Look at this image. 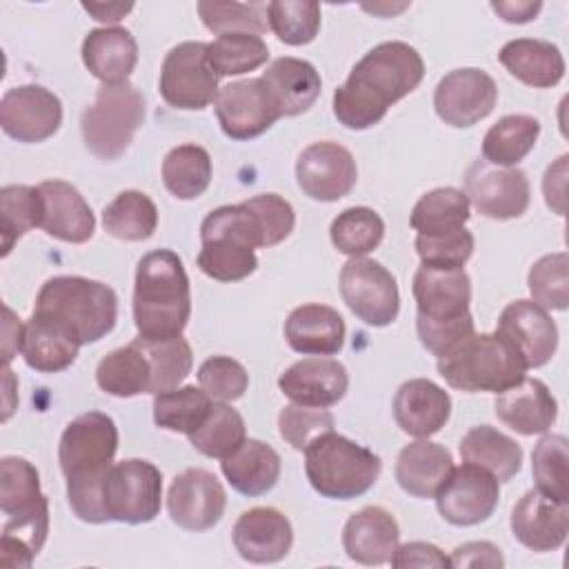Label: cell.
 Segmentation results:
<instances>
[{
    "label": "cell",
    "instance_id": "obj_1",
    "mask_svg": "<svg viewBox=\"0 0 569 569\" xmlns=\"http://www.w3.org/2000/svg\"><path fill=\"white\" fill-rule=\"evenodd\" d=\"M425 76L420 53L400 40L380 42L351 69L333 93V113L347 129L362 131L378 124L387 109L409 96Z\"/></svg>",
    "mask_w": 569,
    "mask_h": 569
},
{
    "label": "cell",
    "instance_id": "obj_2",
    "mask_svg": "<svg viewBox=\"0 0 569 569\" xmlns=\"http://www.w3.org/2000/svg\"><path fill=\"white\" fill-rule=\"evenodd\" d=\"M116 451L118 427L102 411L80 413L62 431L58 460L67 478V498L73 513L84 522H109L102 507V485Z\"/></svg>",
    "mask_w": 569,
    "mask_h": 569
},
{
    "label": "cell",
    "instance_id": "obj_3",
    "mask_svg": "<svg viewBox=\"0 0 569 569\" xmlns=\"http://www.w3.org/2000/svg\"><path fill=\"white\" fill-rule=\"evenodd\" d=\"M0 509L4 516L0 565L31 567L49 533V502L40 491L38 469L18 456L0 460Z\"/></svg>",
    "mask_w": 569,
    "mask_h": 569
},
{
    "label": "cell",
    "instance_id": "obj_4",
    "mask_svg": "<svg viewBox=\"0 0 569 569\" xmlns=\"http://www.w3.org/2000/svg\"><path fill=\"white\" fill-rule=\"evenodd\" d=\"M411 291L418 307V338L436 358L447 356L476 331L469 311L471 280L465 269L422 264L413 276Z\"/></svg>",
    "mask_w": 569,
    "mask_h": 569
},
{
    "label": "cell",
    "instance_id": "obj_5",
    "mask_svg": "<svg viewBox=\"0 0 569 569\" xmlns=\"http://www.w3.org/2000/svg\"><path fill=\"white\" fill-rule=\"evenodd\" d=\"M191 289L182 260L171 249L140 258L133 287V320L142 338H173L187 327Z\"/></svg>",
    "mask_w": 569,
    "mask_h": 569
},
{
    "label": "cell",
    "instance_id": "obj_6",
    "mask_svg": "<svg viewBox=\"0 0 569 569\" xmlns=\"http://www.w3.org/2000/svg\"><path fill=\"white\" fill-rule=\"evenodd\" d=\"M33 316L51 322L82 347L98 342L116 327L118 296L98 280L56 276L40 287Z\"/></svg>",
    "mask_w": 569,
    "mask_h": 569
},
{
    "label": "cell",
    "instance_id": "obj_7",
    "mask_svg": "<svg viewBox=\"0 0 569 569\" xmlns=\"http://www.w3.org/2000/svg\"><path fill=\"white\" fill-rule=\"evenodd\" d=\"M380 469L382 462L371 449L333 429L313 438L305 449L307 480L320 496L331 500H351L367 493L376 485Z\"/></svg>",
    "mask_w": 569,
    "mask_h": 569
},
{
    "label": "cell",
    "instance_id": "obj_8",
    "mask_svg": "<svg viewBox=\"0 0 569 569\" xmlns=\"http://www.w3.org/2000/svg\"><path fill=\"white\" fill-rule=\"evenodd\" d=\"M200 240L198 267L204 276L218 282H238L256 271L253 249L260 247V236L244 202L209 211L200 224Z\"/></svg>",
    "mask_w": 569,
    "mask_h": 569
},
{
    "label": "cell",
    "instance_id": "obj_9",
    "mask_svg": "<svg viewBox=\"0 0 569 569\" xmlns=\"http://www.w3.org/2000/svg\"><path fill=\"white\" fill-rule=\"evenodd\" d=\"M525 362L498 333H471L447 356L438 358V373L458 391L500 393L525 378Z\"/></svg>",
    "mask_w": 569,
    "mask_h": 569
},
{
    "label": "cell",
    "instance_id": "obj_10",
    "mask_svg": "<svg viewBox=\"0 0 569 569\" xmlns=\"http://www.w3.org/2000/svg\"><path fill=\"white\" fill-rule=\"evenodd\" d=\"M144 122V96L136 84H102L82 111L80 129L87 149L100 160H118Z\"/></svg>",
    "mask_w": 569,
    "mask_h": 569
},
{
    "label": "cell",
    "instance_id": "obj_11",
    "mask_svg": "<svg viewBox=\"0 0 569 569\" xmlns=\"http://www.w3.org/2000/svg\"><path fill=\"white\" fill-rule=\"evenodd\" d=\"M162 473L140 458L113 462L102 485V507L107 520L144 525L160 513Z\"/></svg>",
    "mask_w": 569,
    "mask_h": 569
},
{
    "label": "cell",
    "instance_id": "obj_12",
    "mask_svg": "<svg viewBox=\"0 0 569 569\" xmlns=\"http://www.w3.org/2000/svg\"><path fill=\"white\" fill-rule=\"evenodd\" d=\"M340 296L369 327H387L398 318L400 293L387 267L371 258H351L340 271Z\"/></svg>",
    "mask_w": 569,
    "mask_h": 569
},
{
    "label": "cell",
    "instance_id": "obj_13",
    "mask_svg": "<svg viewBox=\"0 0 569 569\" xmlns=\"http://www.w3.org/2000/svg\"><path fill=\"white\" fill-rule=\"evenodd\" d=\"M218 76L207 58V42H180L162 62L160 96L176 109H204L218 96Z\"/></svg>",
    "mask_w": 569,
    "mask_h": 569
},
{
    "label": "cell",
    "instance_id": "obj_14",
    "mask_svg": "<svg viewBox=\"0 0 569 569\" xmlns=\"http://www.w3.org/2000/svg\"><path fill=\"white\" fill-rule=\"evenodd\" d=\"M465 196L478 213L491 220L520 218L529 207V180L518 167H493L473 160L465 173Z\"/></svg>",
    "mask_w": 569,
    "mask_h": 569
},
{
    "label": "cell",
    "instance_id": "obj_15",
    "mask_svg": "<svg viewBox=\"0 0 569 569\" xmlns=\"http://www.w3.org/2000/svg\"><path fill=\"white\" fill-rule=\"evenodd\" d=\"M498 100L493 78L476 67L449 71L433 91V107L445 124L465 129L487 118Z\"/></svg>",
    "mask_w": 569,
    "mask_h": 569
},
{
    "label": "cell",
    "instance_id": "obj_16",
    "mask_svg": "<svg viewBox=\"0 0 569 569\" xmlns=\"http://www.w3.org/2000/svg\"><path fill=\"white\" fill-rule=\"evenodd\" d=\"M498 498V480L482 467L465 462L453 467L447 482L436 493V507L447 522L471 527L485 522L496 511Z\"/></svg>",
    "mask_w": 569,
    "mask_h": 569
},
{
    "label": "cell",
    "instance_id": "obj_17",
    "mask_svg": "<svg viewBox=\"0 0 569 569\" xmlns=\"http://www.w3.org/2000/svg\"><path fill=\"white\" fill-rule=\"evenodd\" d=\"M216 116L231 140H251L262 136L282 118L273 98L260 78H247L224 84L216 100Z\"/></svg>",
    "mask_w": 569,
    "mask_h": 569
},
{
    "label": "cell",
    "instance_id": "obj_18",
    "mask_svg": "<svg viewBox=\"0 0 569 569\" xmlns=\"http://www.w3.org/2000/svg\"><path fill=\"white\" fill-rule=\"evenodd\" d=\"M296 180L302 193L311 200L336 202L345 198L358 180L356 160L347 147L320 140L302 149L298 156Z\"/></svg>",
    "mask_w": 569,
    "mask_h": 569
},
{
    "label": "cell",
    "instance_id": "obj_19",
    "mask_svg": "<svg viewBox=\"0 0 569 569\" xmlns=\"http://www.w3.org/2000/svg\"><path fill=\"white\" fill-rule=\"evenodd\" d=\"M2 131L18 142H42L62 124V102L40 84L9 89L0 100Z\"/></svg>",
    "mask_w": 569,
    "mask_h": 569
},
{
    "label": "cell",
    "instance_id": "obj_20",
    "mask_svg": "<svg viewBox=\"0 0 569 569\" xmlns=\"http://www.w3.org/2000/svg\"><path fill=\"white\" fill-rule=\"evenodd\" d=\"M227 507V493L220 480L207 469H184L167 493L171 520L187 531H207L220 522Z\"/></svg>",
    "mask_w": 569,
    "mask_h": 569
},
{
    "label": "cell",
    "instance_id": "obj_21",
    "mask_svg": "<svg viewBox=\"0 0 569 569\" xmlns=\"http://www.w3.org/2000/svg\"><path fill=\"white\" fill-rule=\"evenodd\" d=\"M496 333L513 347L527 369L547 365L558 347L556 322L533 300L509 302L498 318Z\"/></svg>",
    "mask_w": 569,
    "mask_h": 569
},
{
    "label": "cell",
    "instance_id": "obj_22",
    "mask_svg": "<svg viewBox=\"0 0 569 569\" xmlns=\"http://www.w3.org/2000/svg\"><path fill=\"white\" fill-rule=\"evenodd\" d=\"M280 391L296 405L331 407L340 402L349 387V373L333 358L311 356L293 362L280 378Z\"/></svg>",
    "mask_w": 569,
    "mask_h": 569
},
{
    "label": "cell",
    "instance_id": "obj_23",
    "mask_svg": "<svg viewBox=\"0 0 569 569\" xmlns=\"http://www.w3.org/2000/svg\"><path fill=\"white\" fill-rule=\"evenodd\" d=\"M511 531L531 551H556L567 540L569 507L531 489L511 511Z\"/></svg>",
    "mask_w": 569,
    "mask_h": 569
},
{
    "label": "cell",
    "instance_id": "obj_24",
    "mask_svg": "<svg viewBox=\"0 0 569 569\" xmlns=\"http://www.w3.org/2000/svg\"><path fill=\"white\" fill-rule=\"evenodd\" d=\"M236 551L256 565L282 560L293 542V529L284 513L271 507H253L233 525Z\"/></svg>",
    "mask_w": 569,
    "mask_h": 569
},
{
    "label": "cell",
    "instance_id": "obj_25",
    "mask_svg": "<svg viewBox=\"0 0 569 569\" xmlns=\"http://www.w3.org/2000/svg\"><path fill=\"white\" fill-rule=\"evenodd\" d=\"M42 200L40 227L47 236L62 242L82 244L96 231V218L82 193L64 180H44L38 184Z\"/></svg>",
    "mask_w": 569,
    "mask_h": 569
},
{
    "label": "cell",
    "instance_id": "obj_26",
    "mask_svg": "<svg viewBox=\"0 0 569 569\" xmlns=\"http://www.w3.org/2000/svg\"><path fill=\"white\" fill-rule=\"evenodd\" d=\"M451 413L449 393L427 378H413L400 385L393 396V418L398 427L413 438L438 433Z\"/></svg>",
    "mask_w": 569,
    "mask_h": 569
},
{
    "label": "cell",
    "instance_id": "obj_27",
    "mask_svg": "<svg viewBox=\"0 0 569 569\" xmlns=\"http://www.w3.org/2000/svg\"><path fill=\"white\" fill-rule=\"evenodd\" d=\"M493 411L500 422L522 436L547 433L558 416L556 398L538 378H522L518 385L498 393Z\"/></svg>",
    "mask_w": 569,
    "mask_h": 569
},
{
    "label": "cell",
    "instance_id": "obj_28",
    "mask_svg": "<svg viewBox=\"0 0 569 569\" xmlns=\"http://www.w3.org/2000/svg\"><path fill=\"white\" fill-rule=\"evenodd\" d=\"M400 529L396 518L382 507H365L349 516L342 529L347 556L360 565H385L398 547Z\"/></svg>",
    "mask_w": 569,
    "mask_h": 569
},
{
    "label": "cell",
    "instance_id": "obj_29",
    "mask_svg": "<svg viewBox=\"0 0 569 569\" xmlns=\"http://www.w3.org/2000/svg\"><path fill=\"white\" fill-rule=\"evenodd\" d=\"M284 338L302 356H333L345 345V320L329 305L307 302L289 313Z\"/></svg>",
    "mask_w": 569,
    "mask_h": 569
},
{
    "label": "cell",
    "instance_id": "obj_30",
    "mask_svg": "<svg viewBox=\"0 0 569 569\" xmlns=\"http://www.w3.org/2000/svg\"><path fill=\"white\" fill-rule=\"evenodd\" d=\"M82 62L102 84L127 82L138 62V42L124 27L93 29L82 40Z\"/></svg>",
    "mask_w": 569,
    "mask_h": 569
},
{
    "label": "cell",
    "instance_id": "obj_31",
    "mask_svg": "<svg viewBox=\"0 0 569 569\" xmlns=\"http://www.w3.org/2000/svg\"><path fill=\"white\" fill-rule=\"evenodd\" d=\"M260 80L273 98L280 116H298L313 107L320 96V73L316 67L300 58H276Z\"/></svg>",
    "mask_w": 569,
    "mask_h": 569
},
{
    "label": "cell",
    "instance_id": "obj_32",
    "mask_svg": "<svg viewBox=\"0 0 569 569\" xmlns=\"http://www.w3.org/2000/svg\"><path fill=\"white\" fill-rule=\"evenodd\" d=\"M451 471V453L425 438L402 447L396 460V480L413 498H436Z\"/></svg>",
    "mask_w": 569,
    "mask_h": 569
},
{
    "label": "cell",
    "instance_id": "obj_33",
    "mask_svg": "<svg viewBox=\"0 0 569 569\" xmlns=\"http://www.w3.org/2000/svg\"><path fill=\"white\" fill-rule=\"evenodd\" d=\"M229 485L242 496H262L271 491L280 478L278 451L256 438H247L233 453L220 462Z\"/></svg>",
    "mask_w": 569,
    "mask_h": 569
},
{
    "label": "cell",
    "instance_id": "obj_34",
    "mask_svg": "<svg viewBox=\"0 0 569 569\" xmlns=\"http://www.w3.org/2000/svg\"><path fill=\"white\" fill-rule=\"evenodd\" d=\"M498 58L513 78L536 89L553 87L565 76V58L560 49L547 40H538V38L511 40L500 49Z\"/></svg>",
    "mask_w": 569,
    "mask_h": 569
},
{
    "label": "cell",
    "instance_id": "obj_35",
    "mask_svg": "<svg viewBox=\"0 0 569 569\" xmlns=\"http://www.w3.org/2000/svg\"><path fill=\"white\" fill-rule=\"evenodd\" d=\"M458 449H460L462 462L482 467L498 482L511 480L522 467L520 445L513 438L505 436L502 431H498L489 425L471 427L462 436Z\"/></svg>",
    "mask_w": 569,
    "mask_h": 569
},
{
    "label": "cell",
    "instance_id": "obj_36",
    "mask_svg": "<svg viewBox=\"0 0 569 569\" xmlns=\"http://www.w3.org/2000/svg\"><path fill=\"white\" fill-rule=\"evenodd\" d=\"M96 382L116 398L151 393V367L138 342L131 340L127 347L107 353L96 367Z\"/></svg>",
    "mask_w": 569,
    "mask_h": 569
},
{
    "label": "cell",
    "instance_id": "obj_37",
    "mask_svg": "<svg viewBox=\"0 0 569 569\" xmlns=\"http://www.w3.org/2000/svg\"><path fill=\"white\" fill-rule=\"evenodd\" d=\"M78 349L80 345L42 318L31 313V318L24 322L20 353L31 369L42 373L64 371L76 362Z\"/></svg>",
    "mask_w": 569,
    "mask_h": 569
},
{
    "label": "cell",
    "instance_id": "obj_38",
    "mask_svg": "<svg viewBox=\"0 0 569 569\" xmlns=\"http://www.w3.org/2000/svg\"><path fill=\"white\" fill-rule=\"evenodd\" d=\"M469 220V200L456 187L427 191L411 209V227L418 236H445L465 229Z\"/></svg>",
    "mask_w": 569,
    "mask_h": 569
},
{
    "label": "cell",
    "instance_id": "obj_39",
    "mask_svg": "<svg viewBox=\"0 0 569 569\" xmlns=\"http://www.w3.org/2000/svg\"><path fill=\"white\" fill-rule=\"evenodd\" d=\"M538 136L540 122L533 116H505L485 133L482 160L493 167H516L533 149Z\"/></svg>",
    "mask_w": 569,
    "mask_h": 569
},
{
    "label": "cell",
    "instance_id": "obj_40",
    "mask_svg": "<svg viewBox=\"0 0 569 569\" xmlns=\"http://www.w3.org/2000/svg\"><path fill=\"white\" fill-rule=\"evenodd\" d=\"M102 227L118 240L140 242L153 236L158 227V209L153 200L136 189L120 191L102 211Z\"/></svg>",
    "mask_w": 569,
    "mask_h": 569
},
{
    "label": "cell",
    "instance_id": "obj_41",
    "mask_svg": "<svg viewBox=\"0 0 569 569\" xmlns=\"http://www.w3.org/2000/svg\"><path fill=\"white\" fill-rule=\"evenodd\" d=\"M162 182L178 200L202 196L211 182V158L200 144H178L162 160Z\"/></svg>",
    "mask_w": 569,
    "mask_h": 569
},
{
    "label": "cell",
    "instance_id": "obj_42",
    "mask_svg": "<svg viewBox=\"0 0 569 569\" xmlns=\"http://www.w3.org/2000/svg\"><path fill=\"white\" fill-rule=\"evenodd\" d=\"M151 367V393L176 389L191 371L193 353L182 336L173 338H133Z\"/></svg>",
    "mask_w": 569,
    "mask_h": 569
},
{
    "label": "cell",
    "instance_id": "obj_43",
    "mask_svg": "<svg viewBox=\"0 0 569 569\" xmlns=\"http://www.w3.org/2000/svg\"><path fill=\"white\" fill-rule=\"evenodd\" d=\"M211 398L196 387H176L153 398V420L160 429L193 433L211 411Z\"/></svg>",
    "mask_w": 569,
    "mask_h": 569
},
{
    "label": "cell",
    "instance_id": "obj_44",
    "mask_svg": "<svg viewBox=\"0 0 569 569\" xmlns=\"http://www.w3.org/2000/svg\"><path fill=\"white\" fill-rule=\"evenodd\" d=\"M247 440L242 416L227 402L211 407L204 422L189 433V442L207 458H227Z\"/></svg>",
    "mask_w": 569,
    "mask_h": 569
},
{
    "label": "cell",
    "instance_id": "obj_45",
    "mask_svg": "<svg viewBox=\"0 0 569 569\" xmlns=\"http://www.w3.org/2000/svg\"><path fill=\"white\" fill-rule=\"evenodd\" d=\"M329 236L340 253L349 258H360L382 242L385 222L369 207H349L336 216Z\"/></svg>",
    "mask_w": 569,
    "mask_h": 569
},
{
    "label": "cell",
    "instance_id": "obj_46",
    "mask_svg": "<svg viewBox=\"0 0 569 569\" xmlns=\"http://www.w3.org/2000/svg\"><path fill=\"white\" fill-rule=\"evenodd\" d=\"M42 200L38 187L7 184L0 189V231H2V256H9L13 242L29 229L40 227Z\"/></svg>",
    "mask_w": 569,
    "mask_h": 569
},
{
    "label": "cell",
    "instance_id": "obj_47",
    "mask_svg": "<svg viewBox=\"0 0 569 569\" xmlns=\"http://www.w3.org/2000/svg\"><path fill=\"white\" fill-rule=\"evenodd\" d=\"M207 58L216 76H240L262 67L269 47L256 33H224L207 44Z\"/></svg>",
    "mask_w": 569,
    "mask_h": 569
},
{
    "label": "cell",
    "instance_id": "obj_48",
    "mask_svg": "<svg viewBox=\"0 0 569 569\" xmlns=\"http://www.w3.org/2000/svg\"><path fill=\"white\" fill-rule=\"evenodd\" d=\"M531 471L536 489L556 502H567L569 498V451L567 438L558 433H547L538 440L531 453Z\"/></svg>",
    "mask_w": 569,
    "mask_h": 569
},
{
    "label": "cell",
    "instance_id": "obj_49",
    "mask_svg": "<svg viewBox=\"0 0 569 569\" xmlns=\"http://www.w3.org/2000/svg\"><path fill=\"white\" fill-rule=\"evenodd\" d=\"M267 24L280 42L309 44L320 29V4L302 0H276L267 4Z\"/></svg>",
    "mask_w": 569,
    "mask_h": 569
},
{
    "label": "cell",
    "instance_id": "obj_50",
    "mask_svg": "<svg viewBox=\"0 0 569 569\" xmlns=\"http://www.w3.org/2000/svg\"><path fill=\"white\" fill-rule=\"evenodd\" d=\"M204 27L218 36L267 31V4L262 2H198Z\"/></svg>",
    "mask_w": 569,
    "mask_h": 569
},
{
    "label": "cell",
    "instance_id": "obj_51",
    "mask_svg": "<svg viewBox=\"0 0 569 569\" xmlns=\"http://www.w3.org/2000/svg\"><path fill=\"white\" fill-rule=\"evenodd\" d=\"M527 284L536 305L565 311L569 305V256L565 251L542 256L529 269Z\"/></svg>",
    "mask_w": 569,
    "mask_h": 569
},
{
    "label": "cell",
    "instance_id": "obj_52",
    "mask_svg": "<svg viewBox=\"0 0 569 569\" xmlns=\"http://www.w3.org/2000/svg\"><path fill=\"white\" fill-rule=\"evenodd\" d=\"M198 382L209 398L218 402H233L247 391L249 373L229 356H211L200 365Z\"/></svg>",
    "mask_w": 569,
    "mask_h": 569
},
{
    "label": "cell",
    "instance_id": "obj_53",
    "mask_svg": "<svg viewBox=\"0 0 569 569\" xmlns=\"http://www.w3.org/2000/svg\"><path fill=\"white\" fill-rule=\"evenodd\" d=\"M247 209L251 211L262 247H273L289 238L296 224L293 207L280 198L278 193H260L244 200Z\"/></svg>",
    "mask_w": 569,
    "mask_h": 569
},
{
    "label": "cell",
    "instance_id": "obj_54",
    "mask_svg": "<svg viewBox=\"0 0 569 569\" xmlns=\"http://www.w3.org/2000/svg\"><path fill=\"white\" fill-rule=\"evenodd\" d=\"M333 416L327 407H305V405H287L278 416V429L284 442L293 449L305 451L307 445L325 431L333 429Z\"/></svg>",
    "mask_w": 569,
    "mask_h": 569
},
{
    "label": "cell",
    "instance_id": "obj_55",
    "mask_svg": "<svg viewBox=\"0 0 569 569\" xmlns=\"http://www.w3.org/2000/svg\"><path fill=\"white\" fill-rule=\"evenodd\" d=\"M473 236L467 229L445 236H416V251L422 264L462 269L473 253Z\"/></svg>",
    "mask_w": 569,
    "mask_h": 569
},
{
    "label": "cell",
    "instance_id": "obj_56",
    "mask_svg": "<svg viewBox=\"0 0 569 569\" xmlns=\"http://www.w3.org/2000/svg\"><path fill=\"white\" fill-rule=\"evenodd\" d=\"M391 567L407 569V567H451V560L431 542H407L402 547H396L391 556Z\"/></svg>",
    "mask_w": 569,
    "mask_h": 569
},
{
    "label": "cell",
    "instance_id": "obj_57",
    "mask_svg": "<svg viewBox=\"0 0 569 569\" xmlns=\"http://www.w3.org/2000/svg\"><path fill=\"white\" fill-rule=\"evenodd\" d=\"M449 560H451V567H502L505 565L500 549L485 540L465 542L456 547Z\"/></svg>",
    "mask_w": 569,
    "mask_h": 569
},
{
    "label": "cell",
    "instance_id": "obj_58",
    "mask_svg": "<svg viewBox=\"0 0 569 569\" xmlns=\"http://www.w3.org/2000/svg\"><path fill=\"white\" fill-rule=\"evenodd\" d=\"M565 182H567V156H560L553 164H549L542 180L545 202L558 216H565Z\"/></svg>",
    "mask_w": 569,
    "mask_h": 569
},
{
    "label": "cell",
    "instance_id": "obj_59",
    "mask_svg": "<svg viewBox=\"0 0 569 569\" xmlns=\"http://www.w3.org/2000/svg\"><path fill=\"white\" fill-rule=\"evenodd\" d=\"M491 9H493L505 22L522 24V22L533 20V18L540 13L542 2H531V0H522V2H491Z\"/></svg>",
    "mask_w": 569,
    "mask_h": 569
},
{
    "label": "cell",
    "instance_id": "obj_60",
    "mask_svg": "<svg viewBox=\"0 0 569 569\" xmlns=\"http://www.w3.org/2000/svg\"><path fill=\"white\" fill-rule=\"evenodd\" d=\"M82 9L87 13H91L93 20L113 24V22L122 20L133 9V2H127V4H122V2H109V4H104V2H82Z\"/></svg>",
    "mask_w": 569,
    "mask_h": 569
}]
</instances>
